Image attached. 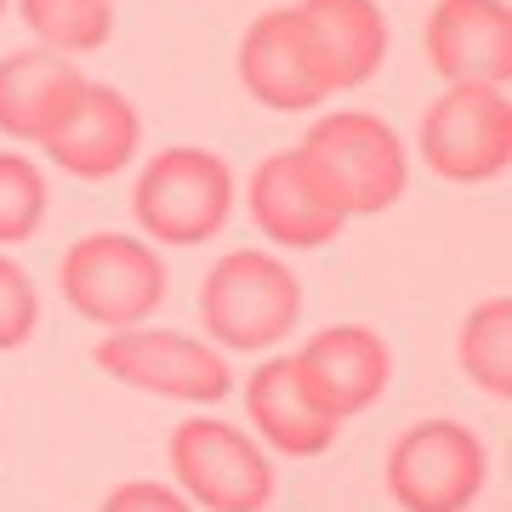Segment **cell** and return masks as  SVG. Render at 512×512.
<instances>
[{
  "label": "cell",
  "mask_w": 512,
  "mask_h": 512,
  "mask_svg": "<svg viewBox=\"0 0 512 512\" xmlns=\"http://www.w3.org/2000/svg\"><path fill=\"white\" fill-rule=\"evenodd\" d=\"M200 319L211 348L274 353L302 319V285L268 251H228L211 262L200 285Z\"/></svg>",
  "instance_id": "cell-1"
},
{
  "label": "cell",
  "mask_w": 512,
  "mask_h": 512,
  "mask_svg": "<svg viewBox=\"0 0 512 512\" xmlns=\"http://www.w3.org/2000/svg\"><path fill=\"white\" fill-rule=\"evenodd\" d=\"M131 217L148 234V245H171V251L205 245L234 217V171L211 148H160L137 171Z\"/></svg>",
  "instance_id": "cell-2"
},
{
  "label": "cell",
  "mask_w": 512,
  "mask_h": 512,
  "mask_svg": "<svg viewBox=\"0 0 512 512\" xmlns=\"http://www.w3.org/2000/svg\"><path fill=\"white\" fill-rule=\"evenodd\" d=\"M302 154L319 171V183L336 194V205L348 217H376L404 194L410 183V154H404L399 131L376 120L365 109H342L313 120L308 137H302Z\"/></svg>",
  "instance_id": "cell-3"
},
{
  "label": "cell",
  "mask_w": 512,
  "mask_h": 512,
  "mask_svg": "<svg viewBox=\"0 0 512 512\" xmlns=\"http://www.w3.org/2000/svg\"><path fill=\"white\" fill-rule=\"evenodd\" d=\"M57 285H63V302L86 325L131 330L148 325L154 308L165 302V262L148 239L86 234L69 245L63 268H57Z\"/></svg>",
  "instance_id": "cell-4"
},
{
  "label": "cell",
  "mask_w": 512,
  "mask_h": 512,
  "mask_svg": "<svg viewBox=\"0 0 512 512\" xmlns=\"http://www.w3.org/2000/svg\"><path fill=\"white\" fill-rule=\"evenodd\" d=\"M92 359L103 376H114L131 393H148V399L217 404L234 393L228 353L200 342V336H183V330H154V325L109 330Z\"/></svg>",
  "instance_id": "cell-5"
},
{
  "label": "cell",
  "mask_w": 512,
  "mask_h": 512,
  "mask_svg": "<svg viewBox=\"0 0 512 512\" xmlns=\"http://www.w3.org/2000/svg\"><path fill=\"white\" fill-rule=\"evenodd\" d=\"M171 478L200 512H262L274 501L268 450L217 416H188L171 427Z\"/></svg>",
  "instance_id": "cell-6"
},
{
  "label": "cell",
  "mask_w": 512,
  "mask_h": 512,
  "mask_svg": "<svg viewBox=\"0 0 512 512\" xmlns=\"http://www.w3.org/2000/svg\"><path fill=\"white\" fill-rule=\"evenodd\" d=\"M490 484V450L461 421H416L387 450V495L404 512H467Z\"/></svg>",
  "instance_id": "cell-7"
},
{
  "label": "cell",
  "mask_w": 512,
  "mask_h": 512,
  "mask_svg": "<svg viewBox=\"0 0 512 512\" xmlns=\"http://www.w3.org/2000/svg\"><path fill=\"white\" fill-rule=\"evenodd\" d=\"M421 160L444 183H495L512 165V103L507 86H444L421 114Z\"/></svg>",
  "instance_id": "cell-8"
},
{
  "label": "cell",
  "mask_w": 512,
  "mask_h": 512,
  "mask_svg": "<svg viewBox=\"0 0 512 512\" xmlns=\"http://www.w3.org/2000/svg\"><path fill=\"white\" fill-rule=\"evenodd\" d=\"M46 160L74 177V183H109L120 177L137 148H143V120L131 109V97H120L103 80H80L74 97L63 103V114L52 120V131L40 137Z\"/></svg>",
  "instance_id": "cell-9"
},
{
  "label": "cell",
  "mask_w": 512,
  "mask_h": 512,
  "mask_svg": "<svg viewBox=\"0 0 512 512\" xmlns=\"http://www.w3.org/2000/svg\"><path fill=\"white\" fill-rule=\"evenodd\" d=\"M296 376L308 387V399L325 410L336 427L365 416L370 404L393 382V348L370 325H325L291 353Z\"/></svg>",
  "instance_id": "cell-10"
},
{
  "label": "cell",
  "mask_w": 512,
  "mask_h": 512,
  "mask_svg": "<svg viewBox=\"0 0 512 512\" xmlns=\"http://www.w3.org/2000/svg\"><path fill=\"white\" fill-rule=\"evenodd\" d=\"M251 222L279 251H319L342 234L348 211L319 183L302 148H279L251 171Z\"/></svg>",
  "instance_id": "cell-11"
},
{
  "label": "cell",
  "mask_w": 512,
  "mask_h": 512,
  "mask_svg": "<svg viewBox=\"0 0 512 512\" xmlns=\"http://www.w3.org/2000/svg\"><path fill=\"white\" fill-rule=\"evenodd\" d=\"M313 80L319 92H353L387 63V12L376 0H296Z\"/></svg>",
  "instance_id": "cell-12"
},
{
  "label": "cell",
  "mask_w": 512,
  "mask_h": 512,
  "mask_svg": "<svg viewBox=\"0 0 512 512\" xmlns=\"http://www.w3.org/2000/svg\"><path fill=\"white\" fill-rule=\"evenodd\" d=\"M427 63L444 86H507L512 12L507 0H439L427 12Z\"/></svg>",
  "instance_id": "cell-13"
},
{
  "label": "cell",
  "mask_w": 512,
  "mask_h": 512,
  "mask_svg": "<svg viewBox=\"0 0 512 512\" xmlns=\"http://www.w3.org/2000/svg\"><path fill=\"white\" fill-rule=\"evenodd\" d=\"M239 86L274 114H308L325 103L319 80H313L308 46H302V23L291 6H274L245 29L239 40Z\"/></svg>",
  "instance_id": "cell-14"
},
{
  "label": "cell",
  "mask_w": 512,
  "mask_h": 512,
  "mask_svg": "<svg viewBox=\"0 0 512 512\" xmlns=\"http://www.w3.org/2000/svg\"><path fill=\"white\" fill-rule=\"evenodd\" d=\"M245 416H251L256 439L279 450V456L291 461H313L325 456L330 444H336V421L308 399V387L296 376L291 353H274V359H262L251 370V382H245Z\"/></svg>",
  "instance_id": "cell-15"
},
{
  "label": "cell",
  "mask_w": 512,
  "mask_h": 512,
  "mask_svg": "<svg viewBox=\"0 0 512 512\" xmlns=\"http://www.w3.org/2000/svg\"><path fill=\"white\" fill-rule=\"evenodd\" d=\"M80 80L86 74L46 46L40 52H6L0 57V131L12 143H40Z\"/></svg>",
  "instance_id": "cell-16"
},
{
  "label": "cell",
  "mask_w": 512,
  "mask_h": 512,
  "mask_svg": "<svg viewBox=\"0 0 512 512\" xmlns=\"http://www.w3.org/2000/svg\"><path fill=\"white\" fill-rule=\"evenodd\" d=\"M456 359H461V376L478 393L507 399L512 393V296H490V302H478L461 319Z\"/></svg>",
  "instance_id": "cell-17"
},
{
  "label": "cell",
  "mask_w": 512,
  "mask_h": 512,
  "mask_svg": "<svg viewBox=\"0 0 512 512\" xmlns=\"http://www.w3.org/2000/svg\"><path fill=\"white\" fill-rule=\"evenodd\" d=\"M18 12L57 57L103 52L114 40V0H18Z\"/></svg>",
  "instance_id": "cell-18"
},
{
  "label": "cell",
  "mask_w": 512,
  "mask_h": 512,
  "mask_svg": "<svg viewBox=\"0 0 512 512\" xmlns=\"http://www.w3.org/2000/svg\"><path fill=\"white\" fill-rule=\"evenodd\" d=\"M46 222V177L29 154L0 148V245H23Z\"/></svg>",
  "instance_id": "cell-19"
},
{
  "label": "cell",
  "mask_w": 512,
  "mask_h": 512,
  "mask_svg": "<svg viewBox=\"0 0 512 512\" xmlns=\"http://www.w3.org/2000/svg\"><path fill=\"white\" fill-rule=\"evenodd\" d=\"M40 325V296L35 279L23 274L12 256H0V353L29 348V336Z\"/></svg>",
  "instance_id": "cell-20"
},
{
  "label": "cell",
  "mask_w": 512,
  "mask_h": 512,
  "mask_svg": "<svg viewBox=\"0 0 512 512\" xmlns=\"http://www.w3.org/2000/svg\"><path fill=\"white\" fill-rule=\"evenodd\" d=\"M97 512H200L188 501L183 490H171V484H154V478H131V484H114L103 495V507Z\"/></svg>",
  "instance_id": "cell-21"
},
{
  "label": "cell",
  "mask_w": 512,
  "mask_h": 512,
  "mask_svg": "<svg viewBox=\"0 0 512 512\" xmlns=\"http://www.w3.org/2000/svg\"><path fill=\"white\" fill-rule=\"evenodd\" d=\"M6 6H12V0H0V18H6Z\"/></svg>",
  "instance_id": "cell-22"
}]
</instances>
